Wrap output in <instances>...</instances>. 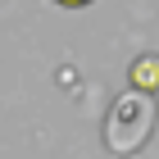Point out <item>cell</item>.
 I'll use <instances>...</instances> for the list:
<instances>
[{
  "label": "cell",
  "instance_id": "obj_2",
  "mask_svg": "<svg viewBox=\"0 0 159 159\" xmlns=\"http://www.w3.org/2000/svg\"><path fill=\"white\" fill-rule=\"evenodd\" d=\"M55 5H64V9H82V5H91V0H55Z\"/></svg>",
  "mask_w": 159,
  "mask_h": 159
},
{
  "label": "cell",
  "instance_id": "obj_1",
  "mask_svg": "<svg viewBox=\"0 0 159 159\" xmlns=\"http://www.w3.org/2000/svg\"><path fill=\"white\" fill-rule=\"evenodd\" d=\"M127 82H132V91H150L155 96L159 91V55H136L132 68H127Z\"/></svg>",
  "mask_w": 159,
  "mask_h": 159
}]
</instances>
